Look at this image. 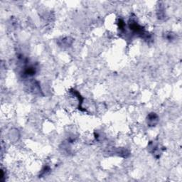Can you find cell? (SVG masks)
<instances>
[{"label":"cell","mask_w":182,"mask_h":182,"mask_svg":"<svg viewBox=\"0 0 182 182\" xmlns=\"http://www.w3.org/2000/svg\"><path fill=\"white\" fill-rule=\"evenodd\" d=\"M147 123L150 124V126H155V124L157 122L158 117L155 113H151L149 115L148 118H147Z\"/></svg>","instance_id":"1"}]
</instances>
